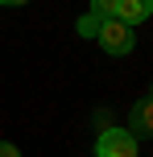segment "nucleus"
I'll list each match as a JSON object with an SVG mask.
<instances>
[{"label": "nucleus", "instance_id": "f257e3e1", "mask_svg": "<svg viewBox=\"0 0 153 157\" xmlns=\"http://www.w3.org/2000/svg\"><path fill=\"white\" fill-rule=\"evenodd\" d=\"M95 41L104 46L108 58H124V54H132V46H137V33H132V25H124L120 17H112V21L99 25V37Z\"/></svg>", "mask_w": 153, "mask_h": 157}, {"label": "nucleus", "instance_id": "f03ea898", "mask_svg": "<svg viewBox=\"0 0 153 157\" xmlns=\"http://www.w3.org/2000/svg\"><path fill=\"white\" fill-rule=\"evenodd\" d=\"M95 157H137V136L128 128H104L95 136Z\"/></svg>", "mask_w": 153, "mask_h": 157}, {"label": "nucleus", "instance_id": "7ed1b4c3", "mask_svg": "<svg viewBox=\"0 0 153 157\" xmlns=\"http://www.w3.org/2000/svg\"><path fill=\"white\" fill-rule=\"evenodd\" d=\"M128 132L132 136H153V99L145 95V99H137L132 103V112H128Z\"/></svg>", "mask_w": 153, "mask_h": 157}, {"label": "nucleus", "instance_id": "20e7f679", "mask_svg": "<svg viewBox=\"0 0 153 157\" xmlns=\"http://www.w3.org/2000/svg\"><path fill=\"white\" fill-rule=\"evenodd\" d=\"M116 17H120L124 25H141L153 17V0H120L116 4Z\"/></svg>", "mask_w": 153, "mask_h": 157}, {"label": "nucleus", "instance_id": "39448f33", "mask_svg": "<svg viewBox=\"0 0 153 157\" xmlns=\"http://www.w3.org/2000/svg\"><path fill=\"white\" fill-rule=\"evenodd\" d=\"M99 25L104 21H99L95 13H83L79 21H75V33H79V37H99Z\"/></svg>", "mask_w": 153, "mask_h": 157}, {"label": "nucleus", "instance_id": "423d86ee", "mask_svg": "<svg viewBox=\"0 0 153 157\" xmlns=\"http://www.w3.org/2000/svg\"><path fill=\"white\" fill-rule=\"evenodd\" d=\"M116 4H120V0H91V13H95L99 21H112V17H116Z\"/></svg>", "mask_w": 153, "mask_h": 157}, {"label": "nucleus", "instance_id": "0eeeda50", "mask_svg": "<svg viewBox=\"0 0 153 157\" xmlns=\"http://www.w3.org/2000/svg\"><path fill=\"white\" fill-rule=\"evenodd\" d=\"M0 157H21V149H17V145H8V141H0Z\"/></svg>", "mask_w": 153, "mask_h": 157}, {"label": "nucleus", "instance_id": "6e6552de", "mask_svg": "<svg viewBox=\"0 0 153 157\" xmlns=\"http://www.w3.org/2000/svg\"><path fill=\"white\" fill-rule=\"evenodd\" d=\"M4 8H21V4H29V0H0Z\"/></svg>", "mask_w": 153, "mask_h": 157}, {"label": "nucleus", "instance_id": "1a4fd4ad", "mask_svg": "<svg viewBox=\"0 0 153 157\" xmlns=\"http://www.w3.org/2000/svg\"><path fill=\"white\" fill-rule=\"evenodd\" d=\"M149 99H153V95H149Z\"/></svg>", "mask_w": 153, "mask_h": 157}]
</instances>
